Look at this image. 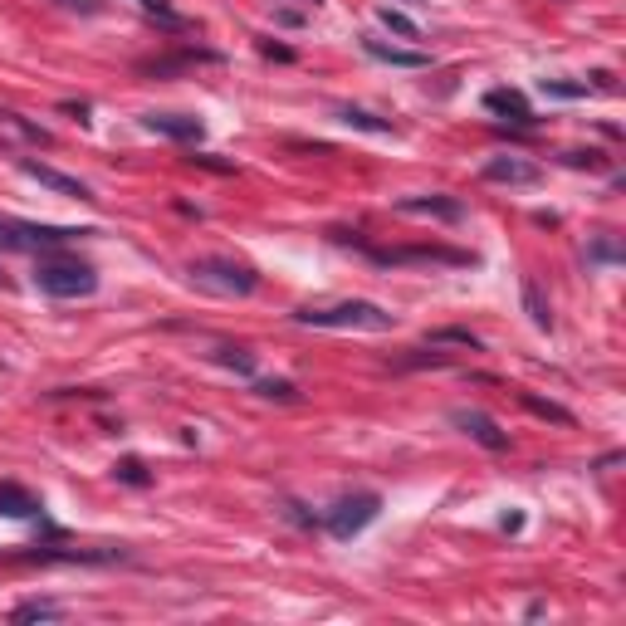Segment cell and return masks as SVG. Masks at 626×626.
Segmentation results:
<instances>
[{
    "label": "cell",
    "instance_id": "6da1fadb",
    "mask_svg": "<svg viewBox=\"0 0 626 626\" xmlns=\"http://www.w3.org/2000/svg\"><path fill=\"white\" fill-rule=\"evenodd\" d=\"M294 323H304V328H353V333H392L397 313H387L382 304H367V299H343V304H328V309H299Z\"/></svg>",
    "mask_w": 626,
    "mask_h": 626
},
{
    "label": "cell",
    "instance_id": "7a4b0ae2",
    "mask_svg": "<svg viewBox=\"0 0 626 626\" xmlns=\"http://www.w3.org/2000/svg\"><path fill=\"white\" fill-rule=\"evenodd\" d=\"M35 289L49 294V299H89L93 289H98V269L84 265V260H69V255H59V250H49V255H40V265H35Z\"/></svg>",
    "mask_w": 626,
    "mask_h": 626
},
{
    "label": "cell",
    "instance_id": "3957f363",
    "mask_svg": "<svg viewBox=\"0 0 626 626\" xmlns=\"http://www.w3.org/2000/svg\"><path fill=\"white\" fill-rule=\"evenodd\" d=\"M191 284L206 289V294H221V299H250L260 289V274L250 265H235V260H191Z\"/></svg>",
    "mask_w": 626,
    "mask_h": 626
},
{
    "label": "cell",
    "instance_id": "277c9868",
    "mask_svg": "<svg viewBox=\"0 0 626 626\" xmlns=\"http://www.w3.org/2000/svg\"><path fill=\"white\" fill-rule=\"evenodd\" d=\"M93 230L79 225H35V221H0V250H30V255H49V250H64L74 240H84Z\"/></svg>",
    "mask_w": 626,
    "mask_h": 626
},
{
    "label": "cell",
    "instance_id": "5b68a950",
    "mask_svg": "<svg viewBox=\"0 0 626 626\" xmlns=\"http://www.w3.org/2000/svg\"><path fill=\"white\" fill-rule=\"evenodd\" d=\"M382 514V494H372V490H362V494H343L328 514H323V529L333 538H358L372 519Z\"/></svg>",
    "mask_w": 626,
    "mask_h": 626
},
{
    "label": "cell",
    "instance_id": "8992f818",
    "mask_svg": "<svg viewBox=\"0 0 626 626\" xmlns=\"http://www.w3.org/2000/svg\"><path fill=\"white\" fill-rule=\"evenodd\" d=\"M485 181H494V186H538L543 167L529 162V157H519V152H499V157L485 162Z\"/></svg>",
    "mask_w": 626,
    "mask_h": 626
},
{
    "label": "cell",
    "instance_id": "52a82bcc",
    "mask_svg": "<svg viewBox=\"0 0 626 626\" xmlns=\"http://www.w3.org/2000/svg\"><path fill=\"white\" fill-rule=\"evenodd\" d=\"M450 426H460L475 446L485 450H509V431H499V421L485 411H450Z\"/></svg>",
    "mask_w": 626,
    "mask_h": 626
},
{
    "label": "cell",
    "instance_id": "ba28073f",
    "mask_svg": "<svg viewBox=\"0 0 626 626\" xmlns=\"http://www.w3.org/2000/svg\"><path fill=\"white\" fill-rule=\"evenodd\" d=\"M358 45H362V54H367V59H377V64H392V69H431V54H421V49L387 45V40H377V35H362Z\"/></svg>",
    "mask_w": 626,
    "mask_h": 626
},
{
    "label": "cell",
    "instance_id": "9c48e42d",
    "mask_svg": "<svg viewBox=\"0 0 626 626\" xmlns=\"http://www.w3.org/2000/svg\"><path fill=\"white\" fill-rule=\"evenodd\" d=\"M20 172H25V177H35L40 186H49V191H59V196H74V201H93V191H89V186H84L79 177H64V172H54V167L35 162V157H25V162H20Z\"/></svg>",
    "mask_w": 626,
    "mask_h": 626
},
{
    "label": "cell",
    "instance_id": "30bf717a",
    "mask_svg": "<svg viewBox=\"0 0 626 626\" xmlns=\"http://www.w3.org/2000/svg\"><path fill=\"white\" fill-rule=\"evenodd\" d=\"M402 216H436V221H465V206L455 196H406L397 201Z\"/></svg>",
    "mask_w": 626,
    "mask_h": 626
},
{
    "label": "cell",
    "instance_id": "8fae6325",
    "mask_svg": "<svg viewBox=\"0 0 626 626\" xmlns=\"http://www.w3.org/2000/svg\"><path fill=\"white\" fill-rule=\"evenodd\" d=\"M142 128H147V133H162V137H177V142H201V133H206L201 118H181V113H147Z\"/></svg>",
    "mask_w": 626,
    "mask_h": 626
},
{
    "label": "cell",
    "instance_id": "7c38bea8",
    "mask_svg": "<svg viewBox=\"0 0 626 626\" xmlns=\"http://www.w3.org/2000/svg\"><path fill=\"white\" fill-rule=\"evenodd\" d=\"M485 108L499 113V118H509V123H519V128H534V113H529V98L514 89H490L485 93Z\"/></svg>",
    "mask_w": 626,
    "mask_h": 626
},
{
    "label": "cell",
    "instance_id": "4fadbf2b",
    "mask_svg": "<svg viewBox=\"0 0 626 626\" xmlns=\"http://www.w3.org/2000/svg\"><path fill=\"white\" fill-rule=\"evenodd\" d=\"M377 265H465V255L450 250H372Z\"/></svg>",
    "mask_w": 626,
    "mask_h": 626
},
{
    "label": "cell",
    "instance_id": "5bb4252c",
    "mask_svg": "<svg viewBox=\"0 0 626 626\" xmlns=\"http://www.w3.org/2000/svg\"><path fill=\"white\" fill-rule=\"evenodd\" d=\"M191 64H221V54L216 49H181L172 59H152V64H142V74H152V79H167V74H177V69H191Z\"/></svg>",
    "mask_w": 626,
    "mask_h": 626
},
{
    "label": "cell",
    "instance_id": "9a60e30c",
    "mask_svg": "<svg viewBox=\"0 0 626 626\" xmlns=\"http://www.w3.org/2000/svg\"><path fill=\"white\" fill-rule=\"evenodd\" d=\"M0 514H5V519H40L45 504L25 490V485H10V480H5V485H0Z\"/></svg>",
    "mask_w": 626,
    "mask_h": 626
},
{
    "label": "cell",
    "instance_id": "2e32d148",
    "mask_svg": "<svg viewBox=\"0 0 626 626\" xmlns=\"http://www.w3.org/2000/svg\"><path fill=\"white\" fill-rule=\"evenodd\" d=\"M524 313L534 318L538 333H553V309H548V299H543V289H538L534 279L524 274Z\"/></svg>",
    "mask_w": 626,
    "mask_h": 626
},
{
    "label": "cell",
    "instance_id": "e0dca14e",
    "mask_svg": "<svg viewBox=\"0 0 626 626\" xmlns=\"http://www.w3.org/2000/svg\"><path fill=\"white\" fill-rule=\"evenodd\" d=\"M338 123H348V128H362V133H397V128H392V123H387V118H377V113H367V108H353V103H343V108H338Z\"/></svg>",
    "mask_w": 626,
    "mask_h": 626
},
{
    "label": "cell",
    "instance_id": "ac0fdd59",
    "mask_svg": "<svg viewBox=\"0 0 626 626\" xmlns=\"http://www.w3.org/2000/svg\"><path fill=\"white\" fill-rule=\"evenodd\" d=\"M426 343H431V348H470V353H480V348H485V338H480V333H470V328H436Z\"/></svg>",
    "mask_w": 626,
    "mask_h": 626
},
{
    "label": "cell",
    "instance_id": "d6986e66",
    "mask_svg": "<svg viewBox=\"0 0 626 626\" xmlns=\"http://www.w3.org/2000/svg\"><path fill=\"white\" fill-rule=\"evenodd\" d=\"M64 617V607L59 602H20L15 612H10V622L25 626V622H59Z\"/></svg>",
    "mask_w": 626,
    "mask_h": 626
},
{
    "label": "cell",
    "instance_id": "ffe728a7",
    "mask_svg": "<svg viewBox=\"0 0 626 626\" xmlns=\"http://www.w3.org/2000/svg\"><path fill=\"white\" fill-rule=\"evenodd\" d=\"M377 20H382L392 35H402V40H421V25H416L411 15H402V10H392V5H382V10H377Z\"/></svg>",
    "mask_w": 626,
    "mask_h": 626
},
{
    "label": "cell",
    "instance_id": "44dd1931",
    "mask_svg": "<svg viewBox=\"0 0 626 626\" xmlns=\"http://www.w3.org/2000/svg\"><path fill=\"white\" fill-rule=\"evenodd\" d=\"M519 402L529 406L534 416H543V421H558V426H573V411H563L558 402H543V397H534V392H524Z\"/></svg>",
    "mask_w": 626,
    "mask_h": 626
},
{
    "label": "cell",
    "instance_id": "7402d4cb",
    "mask_svg": "<svg viewBox=\"0 0 626 626\" xmlns=\"http://www.w3.org/2000/svg\"><path fill=\"white\" fill-rule=\"evenodd\" d=\"M137 5H142L147 15H157V20H162L167 30H191V20H186V15H177V10H172V0H137Z\"/></svg>",
    "mask_w": 626,
    "mask_h": 626
},
{
    "label": "cell",
    "instance_id": "603a6c76",
    "mask_svg": "<svg viewBox=\"0 0 626 626\" xmlns=\"http://www.w3.org/2000/svg\"><path fill=\"white\" fill-rule=\"evenodd\" d=\"M255 392L269 397V402H299V387H294V382H284V377H269V382H260Z\"/></svg>",
    "mask_w": 626,
    "mask_h": 626
},
{
    "label": "cell",
    "instance_id": "cb8c5ba5",
    "mask_svg": "<svg viewBox=\"0 0 626 626\" xmlns=\"http://www.w3.org/2000/svg\"><path fill=\"white\" fill-rule=\"evenodd\" d=\"M216 362L221 367H235V372H255V353H245V348H216Z\"/></svg>",
    "mask_w": 626,
    "mask_h": 626
},
{
    "label": "cell",
    "instance_id": "d4e9b609",
    "mask_svg": "<svg viewBox=\"0 0 626 626\" xmlns=\"http://www.w3.org/2000/svg\"><path fill=\"white\" fill-rule=\"evenodd\" d=\"M587 260H597V265H617V260H622V245H617L612 235H602V240L587 250Z\"/></svg>",
    "mask_w": 626,
    "mask_h": 626
},
{
    "label": "cell",
    "instance_id": "484cf974",
    "mask_svg": "<svg viewBox=\"0 0 626 626\" xmlns=\"http://www.w3.org/2000/svg\"><path fill=\"white\" fill-rule=\"evenodd\" d=\"M113 475H118L123 485H147V480H152L142 460H118V465H113Z\"/></svg>",
    "mask_w": 626,
    "mask_h": 626
},
{
    "label": "cell",
    "instance_id": "4316f807",
    "mask_svg": "<svg viewBox=\"0 0 626 626\" xmlns=\"http://www.w3.org/2000/svg\"><path fill=\"white\" fill-rule=\"evenodd\" d=\"M563 162H568V167H587V172L607 167V157H602V152H563Z\"/></svg>",
    "mask_w": 626,
    "mask_h": 626
},
{
    "label": "cell",
    "instance_id": "83f0119b",
    "mask_svg": "<svg viewBox=\"0 0 626 626\" xmlns=\"http://www.w3.org/2000/svg\"><path fill=\"white\" fill-rule=\"evenodd\" d=\"M543 93H553V98H587V84H558V79H543Z\"/></svg>",
    "mask_w": 626,
    "mask_h": 626
},
{
    "label": "cell",
    "instance_id": "f1b7e54d",
    "mask_svg": "<svg viewBox=\"0 0 626 626\" xmlns=\"http://www.w3.org/2000/svg\"><path fill=\"white\" fill-rule=\"evenodd\" d=\"M191 167H206V172H225V177L235 172V162H221V157H206V152H196V157H191Z\"/></svg>",
    "mask_w": 626,
    "mask_h": 626
},
{
    "label": "cell",
    "instance_id": "f546056e",
    "mask_svg": "<svg viewBox=\"0 0 626 626\" xmlns=\"http://www.w3.org/2000/svg\"><path fill=\"white\" fill-rule=\"evenodd\" d=\"M59 5H64V10H79V15H98V10H103L98 0H59Z\"/></svg>",
    "mask_w": 626,
    "mask_h": 626
}]
</instances>
